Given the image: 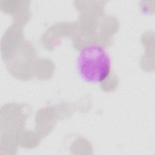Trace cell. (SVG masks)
I'll return each mask as SVG.
<instances>
[{
  "label": "cell",
  "mask_w": 155,
  "mask_h": 155,
  "mask_svg": "<svg viewBox=\"0 0 155 155\" xmlns=\"http://www.w3.org/2000/svg\"><path fill=\"white\" fill-rule=\"evenodd\" d=\"M77 73L88 84L102 82L111 70V59L104 47L98 44H90L79 52L76 64Z\"/></svg>",
  "instance_id": "cell-1"
}]
</instances>
